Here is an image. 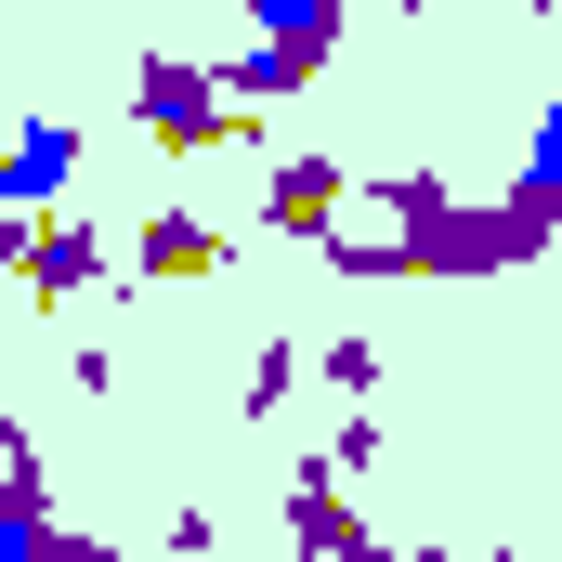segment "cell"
<instances>
[{
  "label": "cell",
  "instance_id": "1",
  "mask_svg": "<svg viewBox=\"0 0 562 562\" xmlns=\"http://www.w3.org/2000/svg\"><path fill=\"white\" fill-rule=\"evenodd\" d=\"M367 210L406 236V262H419L431 288H471V276H510V262H550V236H562L524 183H510V196H445L431 170H393Z\"/></svg>",
  "mask_w": 562,
  "mask_h": 562
},
{
  "label": "cell",
  "instance_id": "2",
  "mask_svg": "<svg viewBox=\"0 0 562 562\" xmlns=\"http://www.w3.org/2000/svg\"><path fill=\"white\" fill-rule=\"evenodd\" d=\"M132 132L170 144V157L236 144V79H223L210 53H144V66H132Z\"/></svg>",
  "mask_w": 562,
  "mask_h": 562
},
{
  "label": "cell",
  "instance_id": "3",
  "mask_svg": "<svg viewBox=\"0 0 562 562\" xmlns=\"http://www.w3.org/2000/svg\"><path fill=\"white\" fill-rule=\"evenodd\" d=\"M0 249H13V276L40 288V301H79V288H105V236H92V223H53V210H0Z\"/></svg>",
  "mask_w": 562,
  "mask_h": 562
},
{
  "label": "cell",
  "instance_id": "4",
  "mask_svg": "<svg viewBox=\"0 0 562 562\" xmlns=\"http://www.w3.org/2000/svg\"><path fill=\"white\" fill-rule=\"evenodd\" d=\"M262 223H276V236H301V249H327V236L353 223V170H340V157H314V144H301V157H276V170H262Z\"/></svg>",
  "mask_w": 562,
  "mask_h": 562
},
{
  "label": "cell",
  "instance_id": "5",
  "mask_svg": "<svg viewBox=\"0 0 562 562\" xmlns=\"http://www.w3.org/2000/svg\"><path fill=\"white\" fill-rule=\"evenodd\" d=\"M288 550H327V562H367V550H380V537L353 524L340 471H301V484H288Z\"/></svg>",
  "mask_w": 562,
  "mask_h": 562
},
{
  "label": "cell",
  "instance_id": "6",
  "mask_svg": "<svg viewBox=\"0 0 562 562\" xmlns=\"http://www.w3.org/2000/svg\"><path fill=\"white\" fill-rule=\"evenodd\" d=\"M66 183H79V132L66 119H26L13 132V170H0V210H53Z\"/></svg>",
  "mask_w": 562,
  "mask_h": 562
},
{
  "label": "cell",
  "instance_id": "7",
  "mask_svg": "<svg viewBox=\"0 0 562 562\" xmlns=\"http://www.w3.org/2000/svg\"><path fill=\"white\" fill-rule=\"evenodd\" d=\"M132 276H157V288L223 276V223H210V210H157V223L132 236Z\"/></svg>",
  "mask_w": 562,
  "mask_h": 562
},
{
  "label": "cell",
  "instance_id": "8",
  "mask_svg": "<svg viewBox=\"0 0 562 562\" xmlns=\"http://www.w3.org/2000/svg\"><path fill=\"white\" fill-rule=\"evenodd\" d=\"M223 79H236V105L314 92V79H327V40H249V53H223Z\"/></svg>",
  "mask_w": 562,
  "mask_h": 562
},
{
  "label": "cell",
  "instance_id": "9",
  "mask_svg": "<svg viewBox=\"0 0 562 562\" xmlns=\"http://www.w3.org/2000/svg\"><path fill=\"white\" fill-rule=\"evenodd\" d=\"M236 13H249L262 40H327V53H340V0H236Z\"/></svg>",
  "mask_w": 562,
  "mask_h": 562
},
{
  "label": "cell",
  "instance_id": "10",
  "mask_svg": "<svg viewBox=\"0 0 562 562\" xmlns=\"http://www.w3.org/2000/svg\"><path fill=\"white\" fill-rule=\"evenodd\" d=\"M524 196L562 223V105H537V132H524Z\"/></svg>",
  "mask_w": 562,
  "mask_h": 562
},
{
  "label": "cell",
  "instance_id": "11",
  "mask_svg": "<svg viewBox=\"0 0 562 562\" xmlns=\"http://www.w3.org/2000/svg\"><path fill=\"white\" fill-rule=\"evenodd\" d=\"M288 393H301V340H262L249 353V419H288Z\"/></svg>",
  "mask_w": 562,
  "mask_h": 562
},
{
  "label": "cell",
  "instance_id": "12",
  "mask_svg": "<svg viewBox=\"0 0 562 562\" xmlns=\"http://www.w3.org/2000/svg\"><path fill=\"white\" fill-rule=\"evenodd\" d=\"M314 367H327V393H380V340H367V327L314 340Z\"/></svg>",
  "mask_w": 562,
  "mask_h": 562
},
{
  "label": "cell",
  "instance_id": "13",
  "mask_svg": "<svg viewBox=\"0 0 562 562\" xmlns=\"http://www.w3.org/2000/svg\"><path fill=\"white\" fill-rule=\"evenodd\" d=\"M314 471H340V484H367V471H380V419H340V431H327V458H314Z\"/></svg>",
  "mask_w": 562,
  "mask_h": 562
}]
</instances>
